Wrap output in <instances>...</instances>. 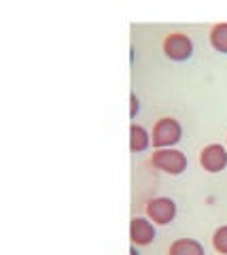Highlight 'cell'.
<instances>
[{"instance_id":"cell-12","label":"cell","mask_w":227,"mask_h":255,"mask_svg":"<svg viewBox=\"0 0 227 255\" xmlns=\"http://www.w3.org/2000/svg\"><path fill=\"white\" fill-rule=\"evenodd\" d=\"M130 255H138V251H136V247H132V249H130Z\"/></svg>"},{"instance_id":"cell-5","label":"cell","mask_w":227,"mask_h":255,"mask_svg":"<svg viewBox=\"0 0 227 255\" xmlns=\"http://www.w3.org/2000/svg\"><path fill=\"white\" fill-rule=\"evenodd\" d=\"M200 164L206 172H221L227 166V151L223 145L213 142L200 151Z\"/></svg>"},{"instance_id":"cell-3","label":"cell","mask_w":227,"mask_h":255,"mask_svg":"<svg viewBox=\"0 0 227 255\" xmlns=\"http://www.w3.org/2000/svg\"><path fill=\"white\" fill-rule=\"evenodd\" d=\"M163 53L172 62H185L193 55V43L183 32H172L163 38Z\"/></svg>"},{"instance_id":"cell-6","label":"cell","mask_w":227,"mask_h":255,"mask_svg":"<svg viewBox=\"0 0 227 255\" xmlns=\"http://www.w3.org/2000/svg\"><path fill=\"white\" fill-rule=\"evenodd\" d=\"M130 238L134 245H151L155 241V228L153 223L149 219H143V217H134L130 223Z\"/></svg>"},{"instance_id":"cell-1","label":"cell","mask_w":227,"mask_h":255,"mask_svg":"<svg viewBox=\"0 0 227 255\" xmlns=\"http://www.w3.org/2000/svg\"><path fill=\"white\" fill-rule=\"evenodd\" d=\"M183 136V128L176 119L172 117H161L155 122L153 126V134H151V142L157 149H170L172 145H176Z\"/></svg>"},{"instance_id":"cell-4","label":"cell","mask_w":227,"mask_h":255,"mask_svg":"<svg viewBox=\"0 0 227 255\" xmlns=\"http://www.w3.org/2000/svg\"><path fill=\"white\" fill-rule=\"evenodd\" d=\"M147 217L157 226H168L176 217V204L170 198H153L147 202Z\"/></svg>"},{"instance_id":"cell-10","label":"cell","mask_w":227,"mask_h":255,"mask_svg":"<svg viewBox=\"0 0 227 255\" xmlns=\"http://www.w3.org/2000/svg\"><path fill=\"white\" fill-rule=\"evenodd\" d=\"M213 247L221 255H227V226H221L213 234Z\"/></svg>"},{"instance_id":"cell-11","label":"cell","mask_w":227,"mask_h":255,"mask_svg":"<svg viewBox=\"0 0 227 255\" xmlns=\"http://www.w3.org/2000/svg\"><path fill=\"white\" fill-rule=\"evenodd\" d=\"M130 102H132L130 117H136V113H138V98H136V96H132V98H130Z\"/></svg>"},{"instance_id":"cell-2","label":"cell","mask_w":227,"mask_h":255,"mask_svg":"<svg viewBox=\"0 0 227 255\" xmlns=\"http://www.w3.org/2000/svg\"><path fill=\"white\" fill-rule=\"evenodd\" d=\"M151 166L166 174H183L187 170V157L176 149H157L151 155Z\"/></svg>"},{"instance_id":"cell-9","label":"cell","mask_w":227,"mask_h":255,"mask_svg":"<svg viewBox=\"0 0 227 255\" xmlns=\"http://www.w3.org/2000/svg\"><path fill=\"white\" fill-rule=\"evenodd\" d=\"M210 45L219 53H227V23H217L210 30Z\"/></svg>"},{"instance_id":"cell-7","label":"cell","mask_w":227,"mask_h":255,"mask_svg":"<svg viewBox=\"0 0 227 255\" xmlns=\"http://www.w3.org/2000/svg\"><path fill=\"white\" fill-rule=\"evenodd\" d=\"M168 255H206V253L204 247L198 241H193V238H178V241L170 245Z\"/></svg>"},{"instance_id":"cell-8","label":"cell","mask_w":227,"mask_h":255,"mask_svg":"<svg viewBox=\"0 0 227 255\" xmlns=\"http://www.w3.org/2000/svg\"><path fill=\"white\" fill-rule=\"evenodd\" d=\"M151 145V136H149V132L145 130L143 126H132L130 128V149L134 151V153H140V151L149 149Z\"/></svg>"}]
</instances>
